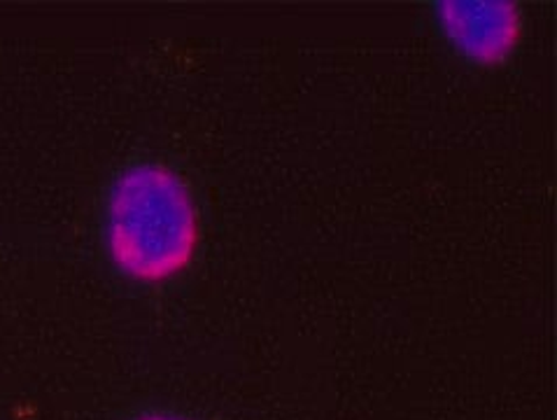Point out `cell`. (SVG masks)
<instances>
[{"instance_id": "6da1fadb", "label": "cell", "mask_w": 557, "mask_h": 420, "mask_svg": "<svg viewBox=\"0 0 557 420\" xmlns=\"http://www.w3.org/2000/svg\"><path fill=\"white\" fill-rule=\"evenodd\" d=\"M206 210L191 177L161 155L112 171L96 210V238L112 279L136 295L183 283L203 248Z\"/></svg>"}, {"instance_id": "7a4b0ae2", "label": "cell", "mask_w": 557, "mask_h": 420, "mask_svg": "<svg viewBox=\"0 0 557 420\" xmlns=\"http://www.w3.org/2000/svg\"><path fill=\"white\" fill-rule=\"evenodd\" d=\"M432 22L453 52L479 66L504 63L522 38L520 12L504 3H441Z\"/></svg>"}, {"instance_id": "3957f363", "label": "cell", "mask_w": 557, "mask_h": 420, "mask_svg": "<svg viewBox=\"0 0 557 420\" xmlns=\"http://www.w3.org/2000/svg\"><path fill=\"white\" fill-rule=\"evenodd\" d=\"M117 420H212L206 413L175 402H143L126 409Z\"/></svg>"}]
</instances>
